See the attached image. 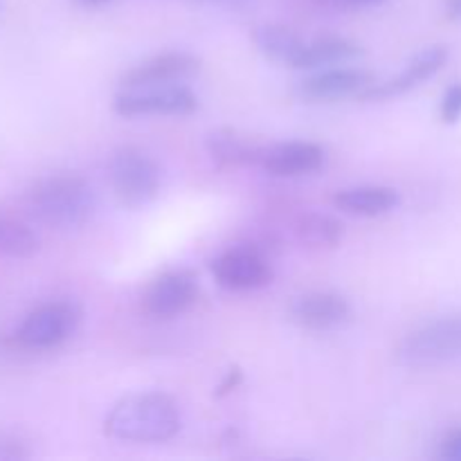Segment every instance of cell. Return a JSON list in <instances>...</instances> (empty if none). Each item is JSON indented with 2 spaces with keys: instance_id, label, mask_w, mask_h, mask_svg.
I'll list each match as a JSON object with an SVG mask.
<instances>
[{
  "instance_id": "22",
  "label": "cell",
  "mask_w": 461,
  "mask_h": 461,
  "mask_svg": "<svg viewBox=\"0 0 461 461\" xmlns=\"http://www.w3.org/2000/svg\"><path fill=\"white\" fill-rule=\"evenodd\" d=\"M439 457L444 461H461V428L446 435V439L441 441Z\"/></svg>"
},
{
  "instance_id": "2",
  "label": "cell",
  "mask_w": 461,
  "mask_h": 461,
  "mask_svg": "<svg viewBox=\"0 0 461 461\" xmlns=\"http://www.w3.org/2000/svg\"><path fill=\"white\" fill-rule=\"evenodd\" d=\"M27 210L52 230H79L97 212L93 185L77 174H52L36 180L27 192Z\"/></svg>"
},
{
  "instance_id": "15",
  "label": "cell",
  "mask_w": 461,
  "mask_h": 461,
  "mask_svg": "<svg viewBox=\"0 0 461 461\" xmlns=\"http://www.w3.org/2000/svg\"><path fill=\"white\" fill-rule=\"evenodd\" d=\"M205 149L207 156L221 167H259L266 144L232 129H216L207 133Z\"/></svg>"
},
{
  "instance_id": "14",
  "label": "cell",
  "mask_w": 461,
  "mask_h": 461,
  "mask_svg": "<svg viewBox=\"0 0 461 461\" xmlns=\"http://www.w3.org/2000/svg\"><path fill=\"white\" fill-rule=\"evenodd\" d=\"M333 207L342 214L358 219H378L399 210L403 196L399 189L387 185H356V187L338 189L331 198Z\"/></svg>"
},
{
  "instance_id": "3",
  "label": "cell",
  "mask_w": 461,
  "mask_h": 461,
  "mask_svg": "<svg viewBox=\"0 0 461 461\" xmlns=\"http://www.w3.org/2000/svg\"><path fill=\"white\" fill-rule=\"evenodd\" d=\"M455 360H461V313L423 324L396 349V363L408 369H432Z\"/></svg>"
},
{
  "instance_id": "23",
  "label": "cell",
  "mask_w": 461,
  "mask_h": 461,
  "mask_svg": "<svg viewBox=\"0 0 461 461\" xmlns=\"http://www.w3.org/2000/svg\"><path fill=\"white\" fill-rule=\"evenodd\" d=\"M241 381H243L241 369L239 367L228 369V372H225V378L219 383V387H216V396H219V399L221 396H228L230 392H234L239 385H241Z\"/></svg>"
},
{
  "instance_id": "12",
  "label": "cell",
  "mask_w": 461,
  "mask_h": 461,
  "mask_svg": "<svg viewBox=\"0 0 461 461\" xmlns=\"http://www.w3.org/2000/svg\"><path fill=\"white\" fill-rule=\"evenodd\" d=\"M198 300V277L192 270H167L151 282L144 295V309L160 320L187 313Z\"/></svg>"
},
{
  "instance_id": "24",
  "label": "cell",
  "mask_w": 461,
  "mask_h": 461,
  "mask_svg": "<svg viewBox=\"0 0 461 461\" xmlns=\"http://www.w3.org/2000/svg\"><path fill=\"white\" fill-rule=\"evenodd\" d=\"M212 5H219V7H228V9H246L248 5H252L255 0H207Z\"/></svg>"
},
{
  "instance_id": "19",
  "label": "cell",
  "mask_w": 461,
  "mask_h": 461,
  "mask_svg": "<svg viewBox=\"0 0 461 461\" xmlns=\"http://www.w3.org/2000/svg\"><path fill=\"white\" fill-rule=\"evenodd\" d=\"M41 250V237L30 223L14 214H0V255L32 259Z\"/></svg>"
},
{
  "instance_id": "26",
  "label": "cell",
  "mask_w": 461,
  "mask_h": 461,
  "mask_svg": "<svg viewBox=\"0 0 461 461\" xmlns=\"http://www.w3.org/2000/svg\"><path fill=\"white\" fill-rule=\"evenodd\" d=\"M338 3L347 5V7H372V5L383 3V0H338Z\"/></svg>"
},
{
  "instance_id": "21",
  "label": "cell",
  "mask_w": 461,
  "mask_h": 461,
  "mask_svg": "<svg viewBox=\"0 0 461 461\" xmlns=\"http://www.w3.org/2000/svg\"><path fill=\"white\" fill-rule=\"evenodd\" d=\"M439 115L444 124H457L461 120V81L444 90L439 102Z\"/></svg>"
},
{
  "instance_id": "17",
  "label": "cell",
  "mask_w": 461,
  "mask_h": 461,
  "mask_svg": "<svg viewBox=\"0 0 461 461\" xmlns=\"http://www.w3.org/2000/svg\"><path fill=\"white\" fill-rule=\"evenodd\" d=\"M295 234L311 250H333L345 241V223L322 212H306L297 219Z\"/></svg>"
},
{
  "instance_id": "11",
  "label": "cell",
  "mask_w": 461,
  "mask_h": 461,
  "mask_svg": "<svg viewBox=\"0 0 461 461\" xmlns=\"http://www.w3.org/2000/svg\"><path fill=\"white\" fill-rule=\"evenodd\" d=\"M329 151L324 144L311 140H288V142L268 144L261 156V169L275 178H300L324 169Z\"/></svg>"
},
{
  "instance_id": "9",
  "label": "cell",
  "mask_w": 461,
  "mask_h": 461,
  "mask_svg": "<svg viewBox=\"0 0 461 461\" xmlns=\"http://www.w3.org/2000/svg\"><path fill=\"white\" fill-rule=\"evenodd\" d=\"M448 59L450 52L446 45H430V48L414 54L396 77L385 81H374V84L360 95V99H363V102H387V99L403 97V95L421 88V86L426 84V81H430L435 75H439V72L444 70L446 63H448Z\"/></svg>"
},
{
  "instance_id": "7",
  "label": "cell",
  "mask_w": 461,
  "mask_h": 461,
  "mask_svg": "<svg viewBox=\"0 0 461 461\" xmlns=\"http://www.w3.org/2000/svg\"><path fill=\"white\" fill-rule=\"evenodd\" d=\"M201 99L189 86H153V88L120 90L113 97V113L120 117H183L192 115Z\"/></svg>"
},
{
  "instance_id": "5",
  "label": "cell",
  "mask_w": 461,
  "mask_h": 461,
  "mask_svg": "<svg viewBox=\"0 0 461 461\" xmlns=\"http://www.w3.org/2000/svg\"><path fill=\"white\" fill-rule=\"evenodd\" d=\"M111 187L124 207H144L162 187V171L147 151L138 147H120L108 162Z\"/></svg>"
},
{
  "instance_id": "18",
  "label": "cell",
  "mask_w": 461,
  "mask_h": 461,
  "mask_svg": "<svg viewBox=\"0 0 461 461\" xmlns=\"http://www.w3.org/2000/svg\"><path fill=\"white\" fill-rule=\"evenodd\" d=\"M252 41H255L257 50H259L264 57L273 59V61L277 63H286V66L291 68L306 45V41L286 25L255 27V32H252Z\"/></svg>"
},
{
  "instance_id": "1",
  "label": "cell",
  "mask_w": 461,
  "mask_h": 461,
  "mask_svg": "<svg viewBox=\"0 0 461 461\" xmlns=\"http://www.w3.org/2000/svg\"><path fill=\"white\" fill-rule=\"evenodd\" d=\"M183 428V412L165 392H140L124 396L104 419V432L129 444H165Z\"/></svg>"
},
{
  "instance_id": "20",
  "label": "cell",
  "mask_w": 461,
  "mask_h": 461,
  "mask_svg": "<svg viewBox=\"0 0 461 461\" xmlns=\"http://www.w3.org/2000/svg\"><path fill=\"white\" fill-rule=\"evenodd\" d=\"M34 455L30 441L14 430H0V461H25Z\"/></svg>"
},
{
  "instance_id": "10",
  "label": "cell",
  "mask_w": 461,
  "mask_h": 461,
  "mask_svg": "<svg viewBox=\"0 0 461 461\" xmlns=\"http://www.w3.org/2000/svg\"><path fill=\"white\" fill-rule=\"evenodd\" d=\"M201 70V59L185 50L156 54L147 61L138 63L120 77L122 90L153 88V86H174L192 79Z\"/></svg>"
},
{
  "instance_id": "8",
  "label": "cell",
  "mask_w": 461,
  "mask_h": 461,
  "mask_svg": "<svg viewBox=\"0 0 461 461\" xmlns=\"http://www.w3.org/2000/svg\"><path fill=\"white\" fill-rule=\"evenodd\" d=\"M374 81H376L374 72L342 63V66H331L311 72L306 79H302L295 86V95L297 99L309 104L338 102V99L360 97Z\"/></svg>"
},
{
  "instance_id": "6",
  "label": "cell",
  "mask_w": 461,
  "mask_h": 461,
  "mask_svg": "<svg viewBox=\"0 0 461 461\" xmlns=\"http://www.w3.org/2000/svg\"><path fill=\"white\" fill-rule=\"evenodd\" d=\"M210 273L223 291L252 293L270 286L275 268L266 250L252 243H241L221 252L210 261Z\"/></svg>"
},
{
  "instance_id": "13",
  "label": "cell",
  "mask_w": 461,
  "mask_h": 461,
  "mask_svg": "<svg viewBox=\"0 0 461 461\" xmlns=\"http://www.w3.org/2000/svg\"><path fill=\"white\" fill-rule=\"evenodd\" d=\"M288 315L306 331H333L349 322L351 304L336 291H311L291 302Z\"/></svg>"
},
{
  "instance_id": "4",
  "label": "cell",
  "mask_w": 461,
  "mask_h": 461,
  "mask_svg": "<svg viewBox=\"0 0 461 461\" xmlns=\"http://www.w3.org/2000/svg\"><path fill=\"white\" fill-rule=\"evenodd\" d=\"M81 318L84 311L75 300L45 302L21 320L14 331V340L27 351L57 349L75 336Z\"/></svg>"
},
{
  "instance_id": "16",
  "label": "cell",
  "mask_w": 461,
  "mask_h": 461,
  "mask_svg": "<svg viewBox=\"0 0 461 461\" xmlns=\"http://www.w3.org/2000/svg\"><path fill=\"white\" fill-rule=\"evenodd\" d=\"M365 50L360 48V43L347 39V36H320L315 41H306L304 50L297 57V61L293 63V70H322V68L331 66H342V63L356 61L358 57H363Z\"/></svg>"
},
{
  "instance_id": "27",
  "label": "cell",
  "mask_w": 461,
  "mask_h": 461,
  "mask_svg": "<svg viewBox=\"0 0 461 461\" xmlns=\"http://www.w3.org/2000/svg\"><path fill=\"white\" fill-rule=\"evenodd\" d=\"M79 5H84V7H102V5L111 3V0H77Z\"/></svg>"
},
{
  "instance_id": "25",
  "label": "cell",
  "mask_w": 461,
  "mask_h": 461,
  "mask_svg": "<svg viewBox=\"0 0 461 461\" xmlns=\"http://www.w3.org/2000/svg\"><path fill=\"white\" fill-rule=\"evenodd\" d=\"M446 14L461 21V0H446Z\"/></svg>"
}]
</instances>
